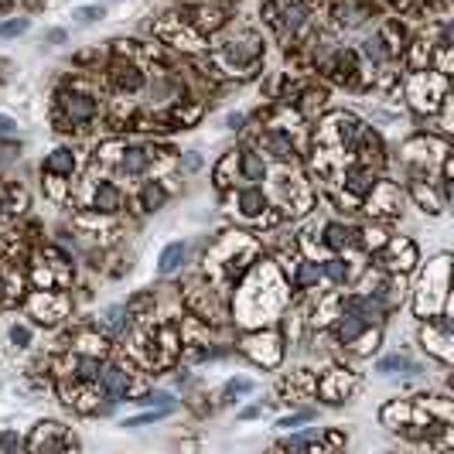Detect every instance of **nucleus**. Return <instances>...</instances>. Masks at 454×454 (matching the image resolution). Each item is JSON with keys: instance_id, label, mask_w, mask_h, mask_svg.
<instances>
[{"instance_id": "9d476101", "label": "nucleus", "mask_w": 454, "mask_h": 454, "mask_svg": "<svg viewBox=\"0 0 454 454\" xmlns=\"http://www.w3.org/2000/svg\"><path fill=\"white\" fill-rule=\"evenodd\" d=\"M69 113L79 116V120H85V116L92 113V103H82V96H72V99H69Z\"/></svg>"}, {"instance_id": "9b49d317", "label": "nucleus", "mask_w": 454, "mask_h": 454, "mask_svg": "<svg viewBox=\"0 0 454 454\" xmlns=\"http://www.w3.org/2000/svg\"><path fill=\"white\" fill-rule=\"evenodd\" d=\"M106 386H109V393H113V397H120V393L127 390V383H123V376H120V369H109Z\"/></svg>"}, {"instance_id": "0eeeda50", "label": "nucleus", "mask_w": 454, "mask_h": 454, "mask_svg": "<svg viewBox=\"0 0 454 454\" xmlns=\"http://www.w3.org/2000/svg\"><path fill=\"white\" fill-rule=\"evenodd\" d=\"M167 413V406H160V410H151V413H140V417H130L123 427H144V424H154V420H160Z\"/></svg>"}, {"instance_id": "6e6552de", "label": "nucleus", "mask_w": 454, "mask_h": 454, "mask_svg": "<svg viewBox=\"0 0 454 454\" xmlns=\"http://www.w3.org/2000/svg\"><path fill=\"white\" fill-rule=\"evenodd\" d=\"M424 338H427L430 342V348H434V352H437V355H441V359H444V362H448V359H451V352H448V335H430V331H424Z\"/></svg>"}, {"instance_id": "39448f33", "label": "nucleus", "mask_w": 454, "mask_h": 454, "mask_svg": "<svg viewBox=\"0 0 454 454\" xmlns=\"http://www.w3.org/2000/svg\"><path fill=\"white\" fill-rule=\"evenodd\" d=\"M376 373L383 376H393V373H417V366L406 359V355H386V359H379L376 362Z\"/></svg>"}, {"instance_id": "1a4fd4ad", "label": "nucleus", "mask_w": 454, "mask_h": 454, "mask_svg": "<svg viewBox=\"0 0 454 454\" xmlns=\"http://www.w3.org/2000/svg\"><path fill=\"white\" fill-rule=\"evenodd\" d=\"M31 21L27 18H18V21H7V25H0V38H11V34H25Z\"/></svg>"}, {"instance_id": "7ed1b4c3", "label": "nucleus", "mask_w": 454, "mask_h": 454, "mask_svg": "<svg viewBox=\"0 0 454 454\" xmlns=\"http://www.w3.org/2000/svg\"><path fill=\"white\" fill-rule=\"evenodd\" d=\"M246 348H249L253 359H260V362H267V366H273V362L280 359V348H277V338H273V335H267V338H249Z\"/></svg>"}, {"instance_id": "423d86ee", "label": "nucleus", "mask_w": 454, "mask_h": 454, "mask_svg": "<svg viewBox=\"0 0 454 454\" xmlns=\"http://www.w3.org/2000/svg\"><path fill=\"white\" fill-rule=\"evenodd\" d=\"M106 11L99 7V4H89V7H76L72 11V18H76V25H92V21H99Z\"/></svg>"}, {"instance_id": "f257e3e1", "label": "nucleus", "mask_w": 454, "mask_h": 454, "mask_svg": "<svg viewBox=\"0 0 454 454\" xmlns=\"http://www.w3.org/2000/svg\"><path fill=\"white\" fill-rule=\"evenodd\" d=\"M444 263H448V260H437L434 270H430V277H424V284H420V297H417V311H420V315L437 311L441 301H444V270H448Z\"/></svg>"}, {"instance_id": "20e7f679", "label": "nucleus", "mask_w": 454, "mask_h": 454, "mask_svg": "<svg viewBox=\"0 0 454 454\" xmlns=\"http://www.w3.org/2000/svg\"><path fill=\"white\" fill-rule=\"evenodd\" d=\"M181 260H185V242H171L164 253H160V263H158V270L167 277V273H174V270L181 267Z\"/></svg>"}, {"instance_id": "f3484780", "label": "nucleus", "mask_w": 454, "mask_h": 454, "mask_svg": "<svg viewBox=\"0 0 454 454\" xmlns=\"http://www.w3.org/2000/svg\"><path fill=\"white\" fill-rule=\"evenodd\" d=\"M14 342H27V331H25V328H14Z\"/></svg>"}, {"instance_id": "ddd939ff", "label": "nucleus", "mask_w": 454, "mask_h": 454, "mask_svg": "<svg viewBox=\"0 0 454 454\" xmlns=\"http://www.w3.org/2000/svg\"><path fill=\"white\" fill-rule=\"evenodd\" d=\"M311 417H315V413H308V410H304V413H294V417H284V420H280V427H297V424H308Z\"/></svg>"}, {"instance_id": "f8f14e48", "label": "nucleus", "mask_w": 454, "mask_h": 454, "mask_svg": "<svg viewBox=\"0 0 454 454\" xmlns=\"http://www.w3.org/2000/svg\"><path fill=\"white\" fill-rule=\"evenodd\" d=\"M242 393H253V383H249V379H240V383H229V386H226V397H242Z\"/></svg>"}, {"instance_id": "4468645a", "label": "nucleus", "mask_w": 454, "mask_h": 454, "mask_svg": "<svg viewBox=\"0 0 454 454\" xmlns=\"http://www.w3.org/2000/svg\"><path fill=\"white\" fill-rule=\"evenodd\" d=\"M140 403H151V406L158 403V406H167V403H171V397H167V393H151V397H144Z\"/></svg>"}, {"instance_id": "dca6fc26", "label": "nucleus", "mask_w": 454, "mask_h": 454, "mask_svg": "<svg viewBox=\"0 0 454 454\" xmlns=\"http://www.w3.org/2000/svg\"><path fill=\"white\" fill-rule=\"evenodd\" d=\"M0 444H4V448H18V437H14V434H4Z\"/></svg>"}, {"instance_id": "2eb2a0df", "label": "nucleus", "mask_w": 454, "mask_h": 454, "mask_svg": "<svg viewBox=\"0 0 454 454\" xmlns=\"http://www.w3.org/2000/svg\"><path fill=\"white\" fill-rule=\"evenodd\" d=\"M14 127H18V123H14L11 116H0V134H7V130H14Z\"/></svg>"}, {"instance_id": "f03ea898", "label": "nucleus", "mask_w": 454, "mask_h": 454, "mask_svg": "<svg viewBox=\"0 0 454 454\" xmlns=\"http://www.w3.org/2000/svg\"><path fill=\"white\" fill-rule=\"evenodd\" d=\"M352 386H355V379H352V376H345L342 369H335V376H331V379H324V383H321V393H324L331 403H338V400H345V393L352 390Z\"/></svg>"}]
</instances>
